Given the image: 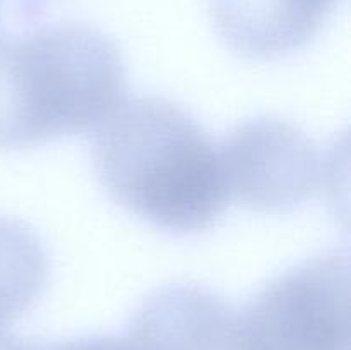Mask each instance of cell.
<instances>
[{
    "label": "cell",
    "instance_id": "cell-1",
    "mask_svg": "<svg viewBox=\"0 0 351 350\" xmlns=\"http://www.w3.org/2000/svg\"><path fill=\"white\" fill-rule=\"evenodd\" d=\"M93 163L115 205L165 232H206L230 205L219 144L167 98L123 100L95 130Z\"/></svg>",
    "mask_w": 351,
    "mask_h": 350
},
{
    "label": "cell",
    "instance_id": "cell-9",
    "mask_svg": "<svg viewBox=\"0 0 351 350\" xmlns=\"http://www.w3.org/2000/svg\"><path fill=\"white\" fill-rule=\"evenodd\" d=\"M36 338H23L0 328V350H36Z\"/></svg>",
    "mask_w": 351,
    "mask_h": 350
},
{
    "label": "cell",
    "instance_id": "cell-2",
    "mask_svg": "<svg viewBox=\"0 0 351 350\" xmlns=\"http://www.w3.org/2000/svg\"><path fill=\"white\" fill-rule=\"evenodd\" d=\"M119 45L84 23L0 31V150L96 130L125 100Z\"/></svg>",
    "mask_w": 351,
    "mask_h": 350
},
{
    "label": "cell",
    "instance_id": "cell-3",
    "mask_svg": "<svg viewBox=\"0 0 351 350\" xmlns=\"http://www.w3.org/2000/svg\"><path fill=\"white\" fill-rule=\"evenodd\" d=\"M252 350H350V254L302 261L240 307Z\"/></svg>",
    "mask_w": 351,
    "mask_h": 350
},
{
    "label": "cell",
    "instance_id": "cell-7",
    "mask_svg": "<svg viewBox=\"0 0 351 350\" xmlns=\"http://www.w3.org/2000/svg\"><path fill=\"white\" fill-rule=\"evenodd\" d=\"M50 261L27 223L0 216V328L29 311L47 287Z\"/></svg>",
    "mask_w": 351,
    "mask_h": 350
},
{
    "label": "cell",
    "instance_id": "cell-4",
    "mask_svg": "<svg viewBox=\"0 0 351 350\" xmlns=\"http://www.w3.org/2000/svg\"><path fill=\"white\" fill-rule=\"evenodd\" d=\"M230 201L263 213L291 211L326 187L331 160L287 120L256 117L219 144Z\"/></svg>",
    "mask_w": 351,
    "mask_h": 350
},
{
    "label": "cell",
    "instance_id": "cell-5",
    "mask_svg": "<svg viewBox=\"0 0 351 350\" xmlns=\"http://www.w3.org/2000/svg\"><path fill=\"white\" fill-rule=\"evenodd\" d=\"M127 340L136 350H252L240 307L197 283L147 295L130 318Z\"/></svg>",
    "mask_w": 351,
    "mask_h": 350
},
{
    "label": "cell",
    "instance_id": "cell-8",
    "mask_svg": "<svg viewBox=\"0 0 351 350\" xmlns=\"http://www.w3.org/2000/svg\"><path fill=\"white\" fill-rule=\"evenodd\" d=\"M36 350H136L127 338L115 335H86L77 338L45 342L38 340Z\"/></svg>",
    "mask_w": 351,
    "mask_h": 350
},
{
    "label": "cell",
    "instance_id": "cell-6",
    "mask_svg": "<svg viewBox=\"0 0 351 350\" xmlns=\"http://www.w3.org/2000/svg\"><path fill=\"white\" fill-rule=\"evenodd\" d=\"M341 0H209L221 40L252 60H274L307 47Z\"/></svg>",
    "mask_w": 351,
    "mask_h": 350
}]
</instances>
